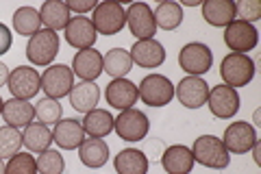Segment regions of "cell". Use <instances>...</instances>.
Masks as SVG:
<instances>
[{
	"label": "cell",
	"instance_id": "obj_15",
	"mask_svg": "<svg viewBox=\"0 0 261 174\" xmlns=\"http://www.w3.org/2000/svg\"><path fill=\"white\" fill-rule=\"evenodd\" d=\"M126 22L130 33L137 39H152V35L157 33V24H154L152 9L146 3H133L126 9Z\"/></svg>",
	"mask_w": 261,
	"mask_h": 174
},
{
	"label": "cell",
	"instance_id": "obj_33",
	"mask_svg": "<svg viewBox=\"0 0 261 174\" xmlns=\"http://www.w3.org/2000/svg\"><path fill=\"white\" fill-rule=\"evenodd\" d=\"M35 165H37V174H63L65 170V161L59 151H48L39 153V157L35 159Z\"/></svg>",
	"mask_w": 261,
	"mask_h": 174
},
{
	"label": "cell",
	"instance_id": "obj_36",
	"mask_svg": "<svg viewBox=\"0 0 261 174\" xmlns=\"http://www.w3.org/2000/svg\"><path fill=\"white\" fill-rule=\"evenodd\" d=\"M235 18H240L244 22H257L261 18V3L259 0H240L235 5Z\"/></svg>",
	"mask_w": 261,
	"mask_h": 174
},
{
	"label": "cell",
	"instance_id": "obj_14",
	"mask_svg": "<svg viewBox=\"0 0 261 174\" xmlns=\"http://www.w3.org/2000/svg\"><path fill=\"white\" fill-rule=\"evenodd\" d=\"M65 31V41L76 48V51H87V48H92L98 39V33L94 29V24L89 18L85 15H74V18H70L68 27L63 29Z\"/></svg>",
	"mask_w": 261,
	"mask_h": 174
},
{
	"label": "cell",
	"instance_id": "obj_6",
	"mask_svg": "<svg viewBox=\"0 0 261 174\" xmlns=\"http://www.w3.org/2000/svg\"><path fill=\"white\" fill-rule=\"evenodd\" d=\"M137 94H140L142 103L148 107H166L172 103L174 98V85L172 81L163 74H148L144 77L140 87H137Z\"/></svg>",
	"mask_w": 261,
	"mask_h": 174
},
{
	"label": "cell",
	"instance_id": "obj_5",
	"mask_svg": "<svg viewBox=\"0 0 261 174\" xmlns=\"http://www.w3.org/2000/svg\"><path fill=\"white\" fill-rule=\"evenodd\" d=\"M178 65L187 77H200L214 65V53L202 41H192V44H185L178 53Z\"/></svg>",
	"mask_w": 261,
	"mask_h": 174
},
{
	"label": "cell",
	"instance_id": "obj_16",
	"mask_svg": "<svg viewBox=\"0 0 261 174\" xmlns=\"http://www.w3.org/2000/svg\"><path fill=\"white\" fill-rule=\"evenodd\" d=\"M137 85L128 79H113L107 87H105V101L111 105L113 109H133V105L137 103Z\"/></svg>",
	"mask_w": 261,
	"mask_h": 174
},
{
	"label": "cell",
	"instance_id": "obj_34",
	"mask_svg": "<svg viewBox=\"0 0 261 174\" xmlns=\"http://www.w3.org/2000/svg\"><path fill=\"white\" fill-rule=\"evenodd\" d=\"M61 115H63V107L59 105V101H53V98H42V101H37L35 118L42 124H46V127L57 124L61 120Z\"/></svg>",
	"mask_w": 261,
	"mask_h": 174
},
{
	"label": "cell",
	"instance_id": "obj_38",
	"mask_svg": "<svg viewBox=\"0 0 261 174\" xmlns=\"http://www.w3.org/2000/svg\"><path fill=\"white\" fill-rule=\"evenodd\" d=\"M11 44H13V35H11V31L7 29L3 22H0V57L9 53Z\"/></svg>",
	"mask_w": 261,
	"mask_h": 174
},
{
	"label": "cell",
	"instance_id": "obj_20",
	"mask_svg": "<svg viewBox=\"0 0 261 174\" xmlns=\"http://www.w3.org/2000/svg\"><path fill=\"white\" fill-rule=\"evenodd\" d=\"M72 72H74L79 79L94 83L105 72L102 70V55L98 51H94V48L79 51L74 55V61H72Z\"/></svg>",
	"mask_w": 261,
	"mask_h": 174
},
{
	"label": "cell",
	"instance_id": "obj_8",
	"mask_svg": "<svg viewBox=\"0 0 261 174\" xmlns=\"http://www.w3.org/2000/svg\"><path fill=\"white\" fill-rule=\"evenodd\" d=\"M74 87V72L63 63H53L42 74V89L46 92V98L59 101V98L70 96Z\"/></svg>",
	"mask_w": 261,
	"mask_h": 174
},
{
	"label": "cell",
	"instance_id": "obj_30",
	"mask_svg": "<svg viewBox=\"0 0 261 174\" xmlns=\"http://www.w3.org/2000/svg\"><path fill=\"white\" fill-rule=\"evenodd\" d=\"M152 15H154L157 29L174 31L181 27V22H183V7L178 3H172V0H166V3L157 5V9L152 11Z\"/></svg>",
	"mask_w": 261,
	"mask_h": 174
},
{
	"label": "cell",
	"instance_id": "obj_41",
	"mask_svg": "<svg viewBox=\"0 0 261 174\" xmlns=\"http://www.w3.org/2000/svg\"><path fill=\"white\" fill-rule=\"evenodd\" d=\"M183 5H185V7H194V5H198V0H185Z\"/></svg>",
	"mask_w": 261,
	"mask_h": 174
},
{
	"label": "cell",
	"instance_id": "obj_40",
	"mask_svg": "<svg viewBox=\"0 0 261 174\" xmlns=\"http://www.w3.org/2000/svg\"><path fill=\"white\" fill-rule=\"evenodd\" d=\"M252 159H255L257 165H261V144H259V142L252 146Z\"/></svg>",
	"mask_w": 261,
	"mask_h": 174
},
{
	"label": "cell",
	"instance_id": "obj_23",
	"mask_svg": "<svg viewBox=\"0 0 261 174\" xmlns=\"http://www.w3.org/2000/svg\"><path fill=\"white\" fill-rule=\"evenodd\" d=\"M3 118L7 122V127L22 129L29 127L35 118V105H31L29 101H20V98H11L3 107Z\"/></svg>",
	"mask_w": 261,
	"mask_h": 174
},
{
	"label": "cell",
	"instance_id": "obj_3",
	"mask_svg": "<svg viewBox=\"0 0 261 174\" xmlns=\"http://www.w3.org/2000/svg\"><path fill=\"white\" fill-rule=\"evenodd\" d=\"M59 55V35L50 29H42L39 33H35L33 37H29L27 44V59L33 65H39V68H46L50 65L53 59Z\"/></svg>",
	"mask_w": 261,
	"mask_h": 174
},
{
	"label": "cell",
	"instance_id": "obj_22",
	"mask_svg": "<svg viewBox=\"0 0 261 174\" xmlns=\"http://www.w3.org/2000/svg\"><path fill=\"white\" fill-rule=\"evenodd\" d=\"M79 159L89 170L102 168V165L109 161V146H107V142H105V139H96V137L83 139V144L79 146Z\"/></svg>",
	"mask_w": 261,
	"mask_h": 174
},
{
	"label": "cell",
	"instance_id": "obj_27",
	"mask_svg": "<svg viewBox=\"0 0 261 174\" xmlns=\"http://www.w3.org/2000/svg\"><path fill=\"white\" fill-rule=\"evenodd\" d=\"M81 127H83L85 135L102 139L113 131V115L105 109H92L89 113H85L83 120H81Z\"/></svg>",
	"mask_w": 261,
	"mask_h": 174
},
{
	"label": "cell",
	"instance_id": "obj_18",
	"mask_svg": "<svg viewBox=\"0 0 261 174\" xmlns=\"http://www.w3.org/2000/svg\"><path fill=\"white\" fill-rule=\"evenodd\" d=\"M194 163L196 161H194L192 148L183 146V144L168 146L166 151H163V157H161V165L168 174H192Z\"/></svg>",
	"mask_w": 261,
	"mask_h": 174
},
{
	"label": "cell",
	"instance_id": "obj_9",
	"mask_svg": "<svg viewBox=\"0 0 261 174\" xmlns=\"http://www.w3.org/2000/svg\"><path fill=\"white\" fill-rule=\"evenodd\" d=\"M7 87H9L13 98L31 101V98H35L37 92L42 89V77H39V72L35 68H31V65H18L15 70L9 72Z\"/></svg>",
	"mask_w": 261,
	"mask_h": 174
},
{
	"label": "cell",
	"instance_id": "obj_32",
	"mask_svg": "<svg viewBox=\"0 0 261 174\" xmlns=\"http://www.w3.org/2000/svg\"><path fill=\"white\" fill-rule=\"evenodd\" d=\"M22 133L20 129L13 127H3L0 129V159H11L20 153L22 148Z\"/></svg>",
	"mask_w": 261,
	"mask_h": 174
},
{
	"label": "cell",
	"instance_id": "obj_25",
	"mask_svg": "<svg viewBox=\"0 0 261 174\" xmlns=\"http://www.w3.org/2000/svg\"><path fill=\"white\" fill-rule=\"evenodd\" d=\"M39 18H42V24L50 31H61L68 27L70 22V9L68 5L61 3V0H46L39 9Z\"/></svg>",
	"mask_w": 261,
	"mask_h": 174
},
{
	"label": "cell",
	"instance_id": "obj_43",
	"mask_svg": "<svg viewBox=\"0 0 261 174\" xmlns=\"http://www.w3.org/2000/svg\"><path fill=\"white\" fill-rule=\"evenodd\" d=\"M0 174H5V161L0 159Z\"/></svg>",
	"mask_w": 261,
	"mask_h": 174
},
{
	"label": "cell",
	"instance_id": "obj_21",
	"mask_svg": "<svg viewBox=\"0 0 261 174\" xmlns=\"http://www.w3.org/2000/svg\"><path fill=\"white\" fill-rule=\"evenodd\" d=\"M202 18L207 24L218 29H226L235 18V3L231 0H205L202 3Z\"/></svg>",
	"mask_w": 261,
	"mask_h": 174
},
{
	"label": "cell",
	"instance_id": "obj_42",
	"mask_svg": "<svg viewBox=\"0 0 261 174\" xmlns=\"http://www.w3.org/2000/svg\"><path fill=\"white\" fill-rule=\"evenodd\" d=\"M252 120H255V124L259 127V124H261V122H259V111H255V118H252Z\"/></svg>",
	"mask_w": 261,
	"mask_h": 174
},
{
	"label": "cell",
	"instance_id": "obj_35",
	"mask_svg": "<svg viewBox=\"0 0 261 174\" xmlns=\"http://www.w3.org/2000/svg\"><path fill=\"white\" fill-rule=\"evenodd\" d=\"M5 174H37L35 157L31 153H18L5 165Z\"/></svg>",
	"mask_w": 261,
	"mask_h": 174
},
{
	"label": "cell",
	"instance_id": "obj_39",
	"mask_svg": "<svg viewBox=\"0 0 261 174\" xmlns=\"http://www.w3.org/2000/svg\"><path fill=\"white\" fill-rule=\"evenodd\" d=\"M7 81H9V68L0 61V87L7 85Z\"/></svg>",
	"mask_w": 261,
	"mask_h": 174
},
{
	"label": "cell",
	"instance_id": "obj_26",
	"mask_svg": "<svg viewBox=\"0 0 261 174\" xmlns=\"http://www.w3.org/2000/svg\"><path fill=\"white\" fill-rule=\"evenodd\" d=\"M113 168L118 174H146L148 172V159L137 148H124L113 159Z\"/></svg>",
	"mask_w": 261,
	"mask_h": 174
},
{
	"label": "cell",
	"instance_id": "obj_29",
	"mask_svg": "<svg viewBox=\"0 0 261 174\" xmlns=\"http://www.w3.org/2000/svg\"><path fill=\"white\" fill-rule=\"evenodd\" d=\"M130 68H133V59H130L128 51H124V48H111L102 57V70L111 79H124L130 72Z\"/></svg>",
	"mask_w": 261,
	"mask_h": 174
},
{
	"label": "cell",
	"instance_id": "obj_12",
	"mask_svg": "<svg viewBox=\"0 0 261 174\" xmlns=\"http://www.w3.org/2000/svg\"><path fill=\"white\" fill-rule=\"evenodd\" d=\"M259 142L257 139V131L252 124L248 122H231L228 127L224 129V137H222V144L226 146L228 153H235V155H244L252 151V146Z\"/></svg>",
	"mask_w": 261,
	"mask_h": 174
},
{
	"label": "cell",
	"instance_id": "obj_31",
	"mask_svg": "<svg viewBox=\"0 0 261 174\" xmlns=\"http://www.w3.org/2000/svg\"><path fill=\"white\" fill-rule=\"evenodd\" d=\"M13 29H15L18 35L33 37L35 33L42 31V18H39V11L33 9V7H20V9L13 13Z\"/></svg>",
	"mask_w": 261,
	"mask_h": 174
},
{
	"label": "cell",
	"instance_id": "obj_28",
	"mask_svg": "<svg viewBox=\"0 0 261 174\" xmlns=\"http://www.w3.org/2000/svg\"><path fill=\"white\" fill-rule=\"evenodd\" d=\"M22 144L29 148L31 153H44L53 144V133L50 129L42 122H31L29 127H24L22 133Z\"/></svg>",
	"mask_w": 261,
	"mask_h": 174
},
{
	"label": "cell",
	"instance_id": "obj_4",
	"mask_svg": "<svg viewBox=\"0 0 261 174\" xmlns=\"http://www.w3.org/2000/svg\"><path fill=\"white\" fill-rule=\"evenodd\" d=\"M92 24L96 33H100V35H118V33L124 29L126 24V9L122 7L120 3H113V0H109V3H100L96 5V9L92 13Z\"/></svg>",
	"mask_w": 261,
	"mask_h": 174
},
{
	"label": "cell",
	"instance_id": "obj_10",
	"mask_svg": "<svg viewBox=\"0 0 261 174\" xmlns=\"http://www.w3.org/2000/svg\"><path fill=\"white\" fill-rule=\"evenodd\" d=\"M259 41V31L255 29V24H248L244 20H233L224 29V44L231 53L246 55Z\"/></svg>",
	"mask_w": 261,
	"mask_h": 174
},
{
	"label": "cell",
	"instance_id": "obj_17",
	"mask_svg": "<svg viewBox=\"0 0 261 174\" xmlns=\"http://www.w3.org/2000/svg\"><path fill=\"white\" fill-rule=\"evenodd\" d=\"M133 63H137L140 68L154 70L166 61V48H163L157 39H137L133 48L128 51Z\"/></svg>",
	"mask_w": 261,
	"mask_h": 174
},
{
	"label": "cell",
	"instance_id": "obj_2",
	"mask_svg": "<svg viewBox=\"0 0 261 174\" xmlns=\"http://www.w3.org/2000/svg\"><path fill=\"white\" fill-rule=\"evenodd\" d=\"M220 77L228 87H244L255 79V61L248 55L228 53L220 65Z\"/></svg>",
	"mask_w": 261,
	"mask_h": 174
},
{
	"label": "cell",
	"instance_id": "obj_11",
	"mask_svg": "<svg viewBox=\"0 0 261 174\" xmlns=\"http://www.w3.org/2000/svg\"><path fill=\"white\" fill-rule=\"evenodd\" d=\"M207 105H209V111L214 113V118L228 120L240 111V94L238 89L228 85H214L209 89Z\"/></svg>",
	"mask_w": 261,
	"mask_h": 174
},
{
	"label": "cell",
	"instance_id": "obj_19",
	"mask_svg": "<svg viewBox=\"0 0 261 174\" xmlns=\"http://www.w3.org/2000/svg\"><path fill=\"white\" fill-rule=\"evenodd\" d=\"M83 139H85V131L81 127V120L65 118L57 122L53 129V142L59 148H63V151H74V148L83 144Z\"/></svg>",
	"mask_w": 261,
	"mask_h": 174
},
{
	"label": "cell",
	"instance_id": "obj_44",
	"mask_svg": "<svg viewBox=\"0 0 261 174\" xmlns=\"http://www.w3.org/2000/svg\"><path fill=\"white\" fill-rule=\"evenodd\" d=\"M3 107H5V101H3V98H0V113H3Z\"/></svg>",
	"mask_w": 261,
	"mask_h": 174
},
{
	"label": "cell",
	"instance_id": "obj_1",
	"mask_svg": "<svg viewBox=\"0 0 261 174\" xmlns=\"http://www.w3.org/2000/svg\"><path fill=\"white\" fill-rule=\"evenodd\" d=\"M192 155L196 163L211 168V170H224L231 163L226 146L216 135H200L192 146Z\"/></svg>",
	"mask_w": 261,
	"mask_h": 174
},
{
	"label": "cell",
	"instance_id": "obj_13",
	"mask_svg": "<svg viewBox=\"0 0 261 174\" xmlns=\"http://www.w3.org/2000/svg\"><path fill=\"white\" fill-rule=\"evenodd\" d=\"M174 94L178 98V103L187 107V109H200L202 105H207L209 85L200 77H185L178 81Z\"/></svg>",
	"mask_w": 261,
	"mask_h": 174
},
{
	"label": "cell",
	"instance_id": "obj_7",
	"mask_svg": "<svg viewBox=\"0 0 261 174\" xmlns=\"http://www.w3.org/2000/svg\"><path fill=\"white\" fill-rule=\"evenodd\" d=\"M113 131L124 142H140L150 131L148 115L140 109H124L118 118H113Z\"/></svg>",
	"mask_w": 261,
	"mask_h": 174
},
{
	"label": "cell",
	"instance_id": "obj_24",
	"mask_svg": "<svg viewBox=\"0 0 261 174\" xmlns=\"http://www.w3.org/2000/svg\"><path fill=\"white\" fill-rule=\"evenodd\" d=\"M98 101H100V87L92 81H81L70 92V105L79 113H89L92 109H96Z\"/></svg>",
	"mask_w": 261,
	"mask_h": 174
},
{
	"label": "cell",
	"instance_id": "obj_37",
	"mask_svg": "<svg viewBox=\"0 0 261 174\" xmlns=\"http://www.w3.org/2000/svg\"><path fill=\"white\" fill-rule=\"evenodd\" d=\"M68 9L70 11H74L76 15H83V13H89V11H94L96 9V0H68Z\"/></svg>",
	"mask_w": 261,
	"mask_h": 174
}]
</instances>
